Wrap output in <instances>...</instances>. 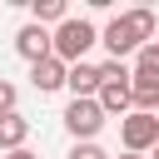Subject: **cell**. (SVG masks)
Segmentation results:
<instances>
[{"label":"cell","instance_id":"cell-1","mask_svg":"<svg viewBox=\"0 0 159 159\" xmlns=\"http://www.w3.org/2000/svg\"><path fill=\"white\" fill-rule=\"evenodd\" d=\"M99 45V25H89V20H65V25H55L50 30V55L60 60V65H80L89 50Z\"/></svg>","mask_w":159,"mask_h":159},{"label":"cell","instance_id":"cell-2","mask_svg":"<svg viewBox=\"0 0 159 159\" xmlns=\"http://www.w3.org/2000/svg\"><path fill=\"white\" fill-rule=\"evenodd\" d=\"M60 119H65V129H70L75 144H94V134L104 129V109H99L94 99H70Z\"/></svg>","mask_w":159,"mask_h":159},{"label":"cell","instance_id":"cell-3","mask_svg":"<svg viewBox=\"0 0 159 159\" xmlns=\"http://www.w3.org/2000/svg\"><path fill=\"white\" fill-rule=\"evenodd\" d=\"M119 144H124V154H149V149L159 144V119L129 109V114L119 119Z\"/></svg>","mask_w":159,"mask_h":159},{"label":"cell","instance_id":"cell-4","mask_svg":"<svg viewBox=\"0 0 159 159\" xmlns=\"http://www.w3.org/2000/svg\"><path fill=\"white\" fill-rule=\"evenodd\" d=\"M99 45L109 50V60H129V55L139 50V35L129 30V20H124V15H114V20L99 30Z\"/></svg>","mask_w":159,"mask_h":159},{"label":"cell","instance_id":"cell-5","mask_svg":"<svg viewBox=\"0 0 159 159\" xmlns=\"http://www.w3.org/2000/svg\"><path fill=\"white\" fill-rule=\"evenodd\" d=\"M65 89H70V99H94L99 94V65H89V60L70 65L65 70Z\"/></svg>","mask_w":159,"mask_h":159},{"label":"cell","instance_id":"cell-6","mask_svg":"<svg viewBox=\"0 0 159 159\" xmlns=\"http://www.w3.org/2000/svg\"><path fill=\"white\" fill-rule=\"evenodd\" d=\"M65 70H70V65H60L55 55H45V60L30 65V84H35L40 94H55V89H65Z\"/></svg>","mask_w":159,"mask_h":159},{"label":"cell","instance_id":"cell-7","mask_svg":"<svg viewBox=\"0 0 159 159\" xmlns=\"http://www.w3.org/2000/svg\"><path fill=\"white\" fill-rule=\"evenodd\" d=\"M15 55L20 60H45L50 55V30H40V25H20V35H15Z\"/></svg>","mask_w":159,"mask_h":159},{"label":"cell","instance_id":"cell-8","mask_svg":"<svg viewBox=\"0 0 159 159\" xmlns=\"http://www.w3.org/2000/svg\"><path fill=\"white\" fill-rule=\"evenodd\" d=\"M25 139H30V119L15 109V114H0V149L5 154H15V149H25Z\"/></svg>","mask_w":159,"mask_h":159},{"label":"cell","instance_id":"cell-9","mask_svg":"<svg viewBox=\"0 0 159 159\" xmlns=\"http://www.w3.org/2000/svg\"><path fill=\"white\" fill-rule=\"evenodd\" d=\"M129 99H134L139 114H154V109H159V80H154V75H134V80H129Z\"/></svg>","mask_w":159,"mask_h":159},{"label":"cell","instance_id":"cell-10","mask_svg":"<svg viewBox=\"0 0 159 159\" xmlns=\"http://www.w3.org/2000/svg\"><path fill=\"white\" fill-rule=\"evenodd\" d=\"M65 20H70L65 0H35V5H30V25H40V30H50V25H65Z\"/></svg>","mask_w":159,"mask_h":159},{"label":"cell","instance_id":"cell-11","mask_svg":"<svg viewBox=\"0 0 159 159\" xmlns=\"http://www.w3.org/2000/svg\"><path fill=\"white\" fill-rule=\"evenodd\" d=\"M119 15H124V20H129V30L139 35V45H149V40H154V25H159V20H154V10H149V5H134V10H119Z\"/></svg>","mask_w":159,"mask_h":159},{"label":"cell","instance_id":"cell-12","mask_svg":"<svg viewBox=\"0 0 159 159\" xmlns=\"http://www.w3.org/2000/svg\"><path fill=\"white\" fill-rule=\"evenodd\" d=\"M134 75H154L159 80V40H149V45L134 50Z\"/></svg>","mask_w":159,"mask_h":159},{"label":"cell","instance_id":"cell-13","mask_svg":"<svg viewBox=\"0 0 159 159\" xmlns=\"http://www.w3.org/2000/svg\"><path fill=\"white\" fill-rule=\"evenodd\" d=\"M124 80H134V70L124 60H104L99 65V84H124Z\"/></svg>","mask_w":159,"mask_h":159},{"label":"cell","instance_id":"cell-14","mask_svg":"<svg viewBox=\"0 0 159 159\" xmlns=\"http://www.w3.org/2000/svg\"><path fill=\"white\" fill-rule=\"evenodd\" d=\"M15 104H20V89L10 80H0V114H15Z\"/></svg>","mask_w":159,"mask_h":159},{"label":"cell","instance_id":"cell-15","mask_svg":"<svg viewBox=\"0 0 159 159\" xmlns=\"http://www.w3.org/2000/svg\"><path fill=\"white\" fill-rule=\"evenodd\" d=\"M70 159H109L99 144H70Z\"/></svg>","mask_w":159,"mask_h":159},{"label":"cell","instance_id":"cell-16","mask_svg":"<svg viewBox=\"0 0 159 159\" xmlns=\"http://www.w3.org/2000/svg\"><path fill=\"white\" fill-rule=\"evenodd\" d=\"M5 159H35V154H30V149H15V154H5Z\"/></svg>","mask_w":159,"mask_h":159},{"label":"cell","instance_id":"cell-17","mask_svg":"<svg viewBox=\"0 0 159 159\" xmlns=\"http://www.w3.org/2000/svg\"><path fill=\"white\" fill-rule=\"evenodd\" d=\"M124 159H149V154H124Z\"/></svg>","mask_w":159,"mask_h":159},{"label":"cell","instance_id":"cell-18","mask_svg":"<svg viewBox=\"0 0 159 159\" xmlns=\"http://www.w3.org/2000/svg\"><path fill=\"white\" fill-rule=\"evenodd\" d=\"M149 159H159V144H154V149H149Z\"/></svg>","mask_w":159,"mask_h":159},{"label":"cell","instance_id":"cell-19","mask_svg":"<svg viewBox=\"0 0 159 159\" xmlns=\"http://www.w3.org/2000/svg\"><path fill=\"white\" fill-rule=\"evenodd\" d=\"M154 119H159V109H154Z\"/></svg>","mask_w":159,"mask_h":159}]
</instances>
